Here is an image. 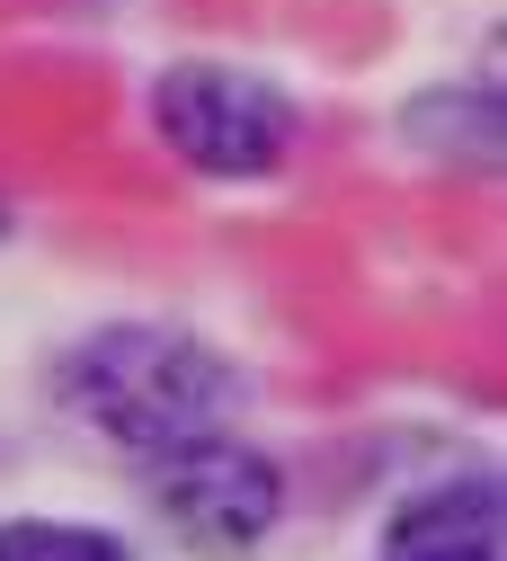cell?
Returning <instances> with one entry per match:
<instances>
[{
	"instance_id": "6da1fadb",
	"label": "cell",
	"mask_w": 507,
	"mask_h": 561,
	"mask_svg": "<svg viewBox=\"0 0 507 561\" xmlns=\"http://www.w3.org/2000/svg\"><path fill=\"white\" fill-rule=\"evenodd\" d=\"M54 410L125 463H161L214 428H241L250 366L187 321H99L54 357Z\"/></svg>"
},
{
	"instance_id": "7a4b0ae2",
	"label": "cell",
	"mask_w": 507,
	"mask_h": 561,
	"mask_svg": "<svg viewBox=\"0 0 507 561\" xmlns=\"http://www.w3.org/2000/svg\"><path fill=\"white\" fill-rule=\"evenodd\" d=\"M142 125H152V144L205 187H267L303 152V99L276 72L214 62V54L161 62L152 90H142Z\"/></svg>"
},
{
	"instance_id": "3957f363",
	"label": "cell",
	"mask_w": 507,
	"mask_h": 561,
	"mask_svg": "<svg viewBox=\"0 0 507 561\" xmlns=\"http://www.w3.org/2000/svg\"><path fill=\"white\" fill-rule=\"evenodd\" d=\"M142 472V500L170 526L178 552L196 561H258L295 508V481H285V455L241 437V428H214L161 463H134Z\"/></svg>"
},
{
	"instance_id": "277c9868",
	"label": "cell",
	"mask_w": 507,
	"mask_h": 561,
	"mask_svg": "<svg viewBox=\"0 0 507 561\" xmlns=\"http://www.w3.org/2000/svg\"><path fill=\"white\" fill-rule=\"evenodd\" d=\"M375 561H507V481L498 463H454L401 490L375 526Z\"/></svg>"
},
{
	"instance_id": "5b68a950",
	"label": "cell",
	"mask_w": 507,
	"mask_h": 561,
	"mask_svg": "<svg viewBox=\"0 0 507 561\" xmlns=\"http://www.w3.org/2000/svg\"><path fill=\"white\" fill-rule=\"evenodd\" d=\"M0 561H142V552L116 526H99V517L19 508V517H0Z\"/></svg>"
},
{
	"instance_id": "8992f818",
	"label": "cell",
	"mask_w": 507,
	"mask_h": 561,
	"mask_svg": "<svg viewBox=\"0 0 507 561\" xmlns=\"http://www.w3.org/2000/svg\"><path fill=\"white\" fill-rule=\"evenodd\" d=\"M0 241H10V196H0Z\"/></svg>"
}]
</instances>
